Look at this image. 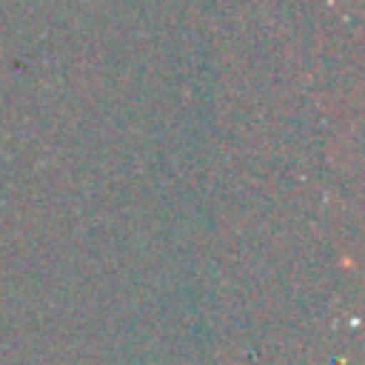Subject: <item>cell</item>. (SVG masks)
<instances>
[]
</instances>
